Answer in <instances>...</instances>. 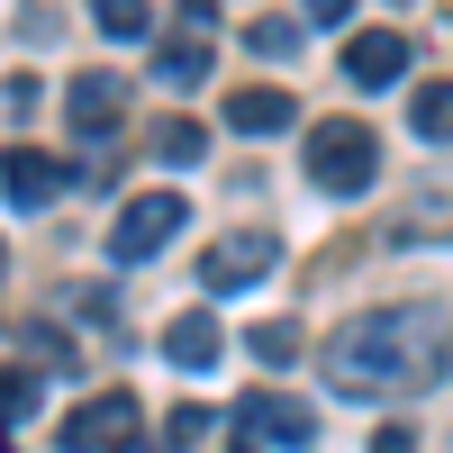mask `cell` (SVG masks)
Listing matches in <instances>:
<instances>
[{"label": "cell", "mask_w": 453, "mask_h": 453, "mask_svg": "<svg viewBox=\"0 0 453 453\" xmlns=\"http://www.w3.org/2000/svg\"><path fill=\"white\" fill-rule=\"evenodd\" d=\"M254 363L290 372V363H299V326H290V318H263V326H254Z\"/></svg>", "instance_id": "19"}, {"label": "cell", "mask_w": 453, "mask_h": 453, "mask_svg": "<svg viewBox=\"0 0 453 453\" xmlns=\"http://www.w3.org/2000/svg\"><path fill=\"white\" fill-rule=\"evenodd\" d=\"M218 354H226V326H218V318L191 309V318H173V326H164V363H173V372H209Z\"/></svg>", "instance_id": "12"}, {"label": "cell", "mask_w": 453, "mask_h": 453, "mask_svg": "<svg viewBox=\"0 0 453 453\" xmlns=\"http://www.w3.org/2000/svg\"><path fill=\"white\" fill-rule=\"evenodd\" d=\"M55 444H64V453H127V444H136V399H127V390H100V399H82V408H64Z\"/></svg>", "instance_id": "5"}, {"label": "cell", "mask_w": 453, "mask_h": 453, "mask_svg": "<svg viewBox=\"0 0 453 453\" xmlns=\"http://www.w3.org/2000/svg\"><path fill=\"white\" fill-rule=\"evenodd\" d=\"M408 127H418L426 145H453V82H426L418 100H408Z\"/></svg>", "instance_id": "14"}, {"label": "cell", "mask_w": 453, "mask_h": 453, "mask_svg": "<svg viewBox=\"0 0 453 453\" xmlns=\"http://www.w3.org/2000/svg\"><path fill=\"white\" fill-rule=\"evenodd\" d=\"M399 73H408V36L399 27H363L354 46H345V82L354 91H390Z\"/></svg>", "instance_id": "10"}, {"label": "cell", "mask_w": 453, "mask_h": 453, "mask_svg": "<svg viewBox=\"0 0 453 453\" xmlns=\"http://www.w3.org/2000/svg\"><path fill=\"white\" fill-rule=\"evenodd\" d=\"M372 453H418V435H408V426H381V435H372Z\"/></svg>", "instance_id": "22"}, {"label": "cell", "mask_w": 453, "mask_h": 453, "mask_svg": "<svg viewBox=\"0 0 453 453\" xmlns=\"http://www.w3.org/2000/svg\"><path fill=\"white\" fill-rule=\"evenodd\" d=\"M27 408H36V372L27 363H0V426H19Z\"/></svg>", "instance_id": "20"}, {"label": "cell", "mask_w": 453, "mask_h": 453, "mask_svg": "<svg viewBox=\"0 0 453 453\" xmlns=\"http://www.w3.org/2000/svg\"><path fill=\"white\" fill-rule=\"evenodd\" d=\"M218 426V408H200V399H181V408H164V453H191L200 435Z\"/></svg>", "instance_id": "17"}, {"label": "cell", "mask_w": 453, "mask_h": 453, "mask_svg": "<svg viewBox=\"0 0 453 453\" xmlns=\"http://www.w3.org/2000/svg\"><path fill=\"white\" fill-rule=\"evenodd\" d=\"M209 73H218V46H209V36H173V46H155V82H164V91H200Z\"/></svg>", "instance_id": "13"}, {"label": "cell", "mask_w": 453, "mask_h": 453, "mask_svg": "<svg viewBox=\"0 0 453 453\" xmlns=\"http://www.w3.org/2000/svg\"><path fill=\"white\" fill-rule=\"evenodd\" d=\"M0 281H10V245H0Z\"/></svg>", "instance_id": "23"}, {"label": "cell", "mask_w": 453, "mask_h": 453, "mask_svg": "<svg viewBox=\"0 0 453 453\" xmlns=\"http://www.w3.org/2000/svg\"><path fill=\"white\" fill-rule=\"evenodd\" d=\"M64 109H73V136L100 145V136H119V119H127V82L91 64V73H73V82H64Z\"/></svg>", "instance_id": "7"}, {"label": "cell", "mask_w": 453, "mask_h": 453, "mask_svg": "<svg viewBox=\"0 0 453 453\" xmlns=\"http://www.w3.org/2000/svg\"><path fill=\"white\" fill-rule=\"evenodd\" d=\"M127 453H164V444H127Z\"/></svg>", "instance_id": "24"}, {"label": "cell", "mask_w": 453, "mask_h": 453, "mask_svg": "<svg viewBox=\"0 0 453 453\" xmlns=\"http://www.w3.org/2000/svg\"><path fill=\"white\" fill-rule=\"evenodd\" d=\"M390 245H453V181H418L390 218Z\"/></svg>", "instance_id": "9"}, {"label": "cell", "mask_w": 453, "mask_h": 453, "mask_svg": "<svg viewBox=\"0 0 453 453\" xmlns=\"http://www.w3.org/2000/svg\"><path fill=\"white\" fill-rule=\"evenodd\" d=\"M299 164H309V181L326 200H363L372 181H381V136H372L363 119H326V127H309Z\"/></svg>", "instance_id": "2"}, {"label": "cell", "mask_w": 453, "mask_h": 453, "mask_svg": "<svg viewBox=\"0 0 453 453\" xmlns=\"http://www.w3.org/2000/svg\"><path fill=\"white\" fill-rule=\"evenodd\" d=\"M91 27L119 36V46H136V36L155 27V0H91Z\"/></svg>", "instance_id": "15"}, {"label": "cell", "mask_w": 453, "mask_h": 453, "mask_svg": "<svg viewBox=\"0 0 453 453\" xmlns=\"http://www.w3.org/2000/svg\"><path fill=\"white\" fill-rule=\"evenodd\" d=\"M155 155H164V164H173V173H191V164H200V155H209V127H200V119H173V127H164V136H155Z\"/></svg>", "instance_id": "16"}, {"label": "cell", "mask_w": 453, "mask_h": 453, "mask_svg": "<svg viewBox=\"0 0 453 453\" xmlns=\"http://www.w3.org/2000/svg\"><path fill=\"white\" fill-rule=\"evenodd\" d=\"M245 46H254L263 64H290V55H299V19H254V27H245Z\"/></svg>", "instance_id": "18"}, {"label": "cell", "mask_w": 453, "mask_h": 453, "mask_svg": "<svg viewBox=\"0 0 453 453\" xmlns=\"http://www.w3.org/2000/svg\"><path fill=\"white\" fill-rule=\"evenodd\" d=\"M309 453L318 444V408H299V399H281V390H254V399H236L226 408V453Z\"/></svg>", "instance_id": "3"}, {"label": "cell", "mask_w": 453, "mask_h": 453, "mask_svg": "<svg viewBox=\"0 0 453 453\" xmlns=\"http://www.w3.org/2000/svg\"><path fill=\"white\" fill-rule=\"evenodd\" d=\"M181 236V191H136L119 218H109V263H145Z\"/></svg>", "instance_id": "4"}, {"label": "cell", "mask_w": 453, "mask_h": 453, "mask_svg": "<svg viewBox=\"0 0 453 453\" xmlns=\"http://www.w3.org/2000/svg\"><path fill=\"white\" fill-rule=\"evenodd\" d=\"M273 263H281V245L263 236V226H236V236H218V245L200 254V281H209V290H254Z\"/></svg>", "instance_id": "6"}, {"label": "cell", "mask_w": 453, "mask_h": 453, "mask_svg": "<svg viewBox=\"0 0 453 453\" xmlns=\"http://www.w3.org/2000/svg\"><path fill=\"white\" fill-rule=\"evenodd\" d=\"M226 127H236V136H290L299 100L281 82H245V91H226Z\"/></svg>", "instance_id": "11"}, {"label": "cell", "mask_w": 453, "mask_h": 453, "mask_svg": "<svg viewBox=\"0 0 453 453\" xmlns=\"http://www.w3.org/2000/svg\"><path fill=\"white\" fill-rule=\"evenodd\" d=\"M64 181H73V164L46 155V145H10V155H0V191H10V209H46V200H64Z\"/></svg>", "instance_id": "8"}, {"label": "cell", "mask_w": 453, "mask_h": 453, "mask_svg": "<svg viewBox=\"0 0 453 453\" xmlns=\"http://www.w3.org/2000/svg\"><path fill=\"white\" fill-rule=\"evenodd\" d=\"M453 372V318L435 299H390L326 335V390L335 399H426Z\"/></svg>", "instance_id": "1"}, {"label": "cell", "mask_w": 453, "mask_h": 453, "mask_svg": "<svg viewBox=\"0 0 453 453\" xmlns=\"http://www.w3.org/2000/svg\"><path fill=\"white\" fill-rule=\"evenodd\" d=\"M299 10H309L318 27H345V19H354V0H299Z\"/></svg>", "instance_id": "21"}]
</instances>
